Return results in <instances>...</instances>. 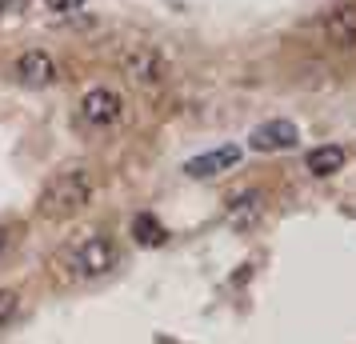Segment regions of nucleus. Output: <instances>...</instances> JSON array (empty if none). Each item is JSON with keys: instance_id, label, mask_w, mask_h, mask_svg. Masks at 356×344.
<instances>
[{"instance_id": "20e7f679", "label": "nucleus", "mask_w": 356, "mask_h": 344, "mask_svg": "<svg viewBox=\"0 0 356 344\" xmlns=\"http://www.w3.org/2000/svg\"><path fill=\"white\" fill-rule=\"evenodd\" d=\"M120 116H124V97L116 88L100 84L81 97V120L88 129H113V124H120Z\"/></svg>"}, {"instance_id": "4468645a", "label": "nucleus", "mask_w": 356, "mask_h": 344, "mask_svg": "<svg viewBox=\"0 0 356 344\" xmlns=\"http://www.w3.org/2000/svg\"><path fill=\"white\" fill-rule=\"evenodd\" d=\"M4 245H8V232H4V224H0V252H4Z\"/></svg>"}, {"instance_id": "9d476101", "label": "nucleus", "mask_w": 356, "mask_h": 344, "mask_svg": "<svg viewBox=\"0 0 356 344\" xmlns=\"http://www.w3.org/2000/svg\"><path fill=\"white\" fill-rule=\"evenodd\" d=\"M344 161H348V152L340 145H321L305 156V168L312 177H337L340 168H344Z\"/></svg>"}, {"instance_id": "39448f33", "label": "nucleus", "mask_w": 356, "mask_h": 344, "mask_svg": "<svg viewBox=\"0 0 356 344\" xmlns=\"http://www.w3.org/2000/svg\"><path fill=\"white\" fill-rule=\"evenodd\" d=\"M300 145V129L292 124V120H264L260 129H252L248 136V148L252 152H289V148Z\"/></svg>"}, {"instance_id": "1a4fd4ad", "label": "nucleus", "mask_w": 356, "mask_h": 344, "mask_svg": "<svg viewBox=\"0 0 356 344\" xmlns=\"http://www.w3.org/2000/svg\"><path fill=\"white\" fill-rule=\"evenodd\" d=\"M260 216H264V197H260L257 188L241 193L228 204V224L232 229H252V224H260Z\"/></svg>"}, {"instance_id": "6e6552de", "label": "nucleus", "mask_w": 356, "mask_h": 344, "mask_svg": "<svg viewBox=\"0 0 356 344\" xmlns=\"http://www.w3.org/2000/svg\"><path fill=\"white\" fill-rule=\"evenodd\" d=\"M324 36L337 49H356V4H337L324 17Z\"/></svg>"}, {"instance_id": "0eeeda50", "label": "nucleus", "mask_w": 356, "mask_h": 344, "mask_svg": "<svg viewBox=\"0 0 356 344\" xmlns=\"http://www.w3.org/2000/svg\"><path fill=\"white\" fill-rule=\"evenodd\" d=\"M236 161H241V148H236V145H225V148H212V152H200V156H193V161L184 164V172H188L193 181H209V177H220V172H228Z\"/></svg>"}, {"instance_id": "f03ea898", "label": "nucleus", "mask_w": 356, "mask_h": 344, "mask_svg": "<svg viewBox=\"0 0 356 344\" xmlns=\"http://www.w3.org/2000/svg\"><path fill=\"white\" fill-rule=\"evenodd\" d=\"M116 65H120V72L136 88H161L168 81V60L152 44H129V49L116 56Z\"/></svg>"}, {"instance_id": "f257e3e1", "label": "nucleus", "mask_w": 356, "mask_h": 344, "mask_svg": "<svg viewBox=\"0 0 356 344\" xmlns=\"http://www.w3.org/2000/svg\"><path fill=\"white\" fill-rule=\"evenodd\" d=\"M92 193H97L92 177L84 168H68V172H56L40 188V200L36 204H40V213L49 216V220H68V216L84 213L92 204Z\"/></svg>"}, {"instance_id": "ddd939ff", "label": "nucleus", "mask_w": 356, "mask_h": 344, "mask_svg": "<svg viewBox=\"0 0 356 344\" xmlns=\"http://www.w3.org/2000/svg\"><path fill=\"white\" fill-rule=\"evenodd\" d=\"M44 4H49L52 13H76L84 0H44Z\"/></svg>"}, {"instance_id": "423d86ee", "label": "nucleus", "mask_w": 356, "mask_h": 344, "mask_svg": "<svg viewBox=\"0 0 356 344\" xmlns=\"http://www.w3.org/2000/svg\"><path fill=\"white\" fill-rule=\"evenodd\" d=\"M17 81L29 88H49L56 81V60L44 49H29L17 56Z\"/></svg>"}, {"instance_id": "9b49d317", "label": "nucleus", "mask_w": 356, "mask_h": 344, "mask_svg": "<svg viewBox=\"0 0 356 344\" xmlns=\"http://www.w3.org/2000/svg\"><path fill=\"white\" fill-rule=\"evenodd\" d=\"M132 236H136L145 248H156V245H164V224L156 220V216L140 213V216H132Z\"/></svg>"}, {"instance_id": "7ed1b4c3", "label": "nucleus", "mask_w": 356, "mask_h": 344, "mask_svg": "<svg viewBox=\"0 0 356 344\" xmlns=\"http://www.w3.org/2000/svg\"><path fill=\"white\" fill-rule=\"evenodd\" d=\"M116 268V245L108 236H84L81 245L68 252V272L81 280H92V277H104Z\"/></svg>"}, {"instance_id": "f8f14e48", "label": "nucleus", "mask_w": 356, "mask_h": 344, "mask_svg": "<svg viewBox=\"0 0 356 344\" xmlns=\"http://www.w3.org/2000/svg\"><path fill=\"white\" fill-rule=\"evenodd\" d=\"M17 316V293L13 288H0V328Z\"/></svg>"}]
</instances>
